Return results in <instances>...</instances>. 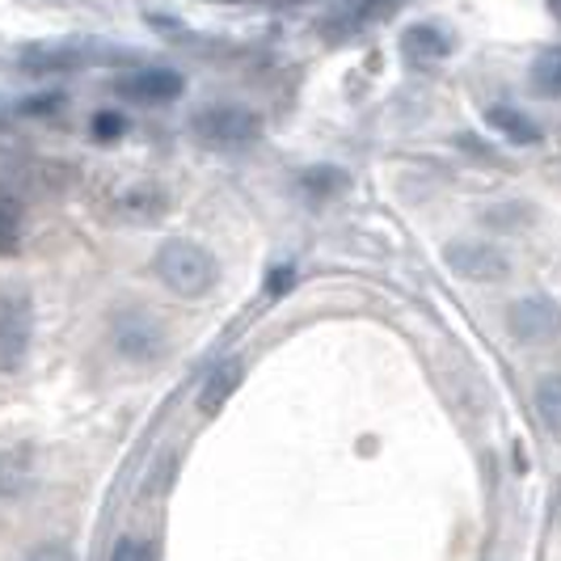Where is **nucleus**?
<instances>
[{
	"label": "nucleus",
	"instance_id": "obj_1",
	"mask_svg": "<svg viewBox=\"0 0 561 561\" xmlns=\"http://www.w3.org/2000/svg\"><path fill=\"white\" fill-rule=\"evenodd\" d=\"M156 279L165 283L169 291H178V296H203V291H212L219 279L216 271V258L203 250V246H194V241H165L160 250H156Z\"/></svg>",
	"mask_w": 561,
	"mask_h": 561
},
{
	"label": "nucleus",
	"instance_id": "obj_2",
	"mask_svg": "<svg viewBox=\"0 0 561 561\" xmlns=\"http://www.w3.org/2000/svg\"><path fill=\"white\" fill-rule=\"evenodd\" d=\"M258 131H262V119L246 106H207L194 115V135L207 148H246L258 140Z\"/></svg>",
	"mask_w": 561,
	"mask_h": 561
},
{
	"label": "nucleus",
	"instance_id": "obj_3",
	"mask_svg": "<svg viewBox=\"0 0 561 561\" xmlns=\"http://www.w3.org/2000/svg\"><path fill=\"white\" fill-rule=\"evenodd\" d=\"M34 338V309L26 291H4L0 296V368L17 372L31 355Z\"/></svg>",
	"mask_w": 561,
	"mask_h": 561
},
{
	"label": "nucleus",
	"instance_id": "obj_4",
	"mask_svg": "<svg viewBox=\"0 0 561 561\" xmlns=\"http://www.w3.org/2000/svg\"><path fill=\"white\" fill-rule=\"evenodd\" d=\"M506 325L520 343L545 346L561 338V305L549 296H520L511 309H506Z\"/></svg>",
	"mask_w": 561,
	"mask_h": 561
},
{
	"label": "nucleus",
	"instance_id": "obj_5",
	"mask_svg": "<svg viewBox=\"0 0 561 561\" xmlns=\"http://www.w3.org/2000/svg\"><path fill=\"white\" fill-rule=\"evenodd\" d=\"M115 350L131 363H156L165 355V330L148 312H123L115 321Z\"/></svg>",
	"mask_w": 561,
	"mask_h": 561
},
{
	"label": "nucleus",
	"instance_id": "obj_6",
	"mask_svg": "<svg viewBox=\"0 0 561 561\" xmlns=\"http://www.w3.org/2000/svg\"><path fill=\"white\" fill-rule=\"evenodd\" d=\"M443 258L456 275H465L473 283H502L511 275V258L499 246H486V241H452Z\"/></svg>",
	"mask_w": 561,
	"mask_h": 561
},
{
	"label": "nucleus",
	"instance_id": "obj_7",
	"mask_svg": "<svg viewBox=\"0 0 561 561\" xmlns=\"http://www.w3.org/2000/svg\"><path fill=\"white\" fill-rule=\"evenodd\" d=\"M115 216L123 224H156L169 216V190L156 182H131L115 194Z\"/></svg>",
	"mask_w": 561,
	"mask_h": 561
},
{
	"label": "nucleus",
	"instance_id": "obj_8",
	"mask_svg": "<svg viewBox=\"0 0 561 561\" xmlns=\"http://www.w3.org/2000/svg\"><path fill=\"white\" fill-rule=\"evenodd\" d=\"M187 81L169 68H144V72H131L119 81V94L131 97V102H144V106H160V102H174L182 97Z\"/></svg>",
	"mask_w": 561,
	"mask_h": 561
},
{
	"label": "nucleus",
	"instance_id": "obj_9",
	"mask_svg": "<svg viewBox=\"0 0 561 561\" xmlns=\"http://www.w3.org/2000/svg\"><path fill=\"white\" fill-rule=\"evenodd\" d=\"M241 375H246L241 359H224L216 372L207 375V384H203V393H199V409H203L207 418L219 414V409L228 406V397L241 389Z\"/></svg>",
	"mask_w": 561,
	"mask_h": 561
},
{
	"label": "nucleus",
	"instance_id": "obj_10",
	"mask_svg": "<svg viewBox=\"0 0 561 561\" xmlns=\"http://www.w3.org/2000/svg\"><path fill=\"white\" fill-rule=\"evenodd\" d=\"M34 465L22 447L13 452H0V499H22L31 490Z\"/></svg>",
	"mask_w": 561,
	"mask_h": 561
},
{
	"label": "nucleus",
	"instance_id": "obj_11",
	"mask_svg": "<svg viewBox=\"0 0 561 561\" xmlns=\"http://www.w3.org/2000/svg\"><path fill=\"white\" fill-rule=\"evenodd\" d=\"M532 406H536V418L540 427L553 439H561V375H545L532 393Z\"/></svg>",
	"mask_w": 561,
	"mask_h": 561
},
{
	"label": "nucleus",
	"instance_id": "obj_12",
	"mask_svg": "<svg viewBox=\"0 0 561 561\" xmlns=\"http://www.w3.org/2000/svg\"><path fill=\"white\" fill-rule=\"evenodd\" d=\"M350 187V178H346L343 169H334V165H317V169H305L300 174V190H305V199H334V194H343Z\"/></svg>",
	"mask_w": 561,
	"mask_h": 561
},
{
	"label": "nucleus",
	"instance_id": "obj_13",
	"mask_svg": "<svg viewBox=\"0 0 561 561\" xmlns=\"http://www.w3.org/2000/svg\"><path fill=\"white\" fill-rule=\"evenodd\" d=\"M490 123L499 127L506 140H515V144H540V127L532 123L528 115L511 110V106H494L490 110Z\"/></svg>",
	"mask_w": 561,
	"mask_h": 561
},
{
	"label": "nucleus",
	"instance_id": "obj_14",
	"mask_svg": "<svg viewBox=\"0 0 561 561\" xmlns=\"http://www.w3.org/2000/svg\"><path fill=\"white\" fill-rule=\"evenodd\" d=\"M22 250V212L13 199H0V258H13Z\"/></svg>",
	"mask_w": 561,
	"mask_h": 561
},
{
	"label": "nucleus",
	"instance_id": "obj_15",
	"mask_svg": "<svg viewBox=\"0 0 561 561\" xmlns=\"http://www.w3.org/2000/svg\"><path fill=\"white\" fill-rule=\"evenodd\" d=\"M406 51L409 56H422V60H443L447 56V38L435 26H414L406 34Z\"/></svg>",
	"mask_w": 561,
	"mask_h": 561
},
{
	"label": "nucleus",
	"instance_id": "obj_16",
	"mask_svg": "<svg viewBox=\"0 0 561 561\" xmlns=\"http://www.w3.org/2000/svg\"><path fill=\"white\" fill-rule=\"evenodd\" d=\"M532 85H536V94L561 97V51H549L532 63Z\"/></svg>",
	"mask_w": 561,
	"mask_h": 561
},
{
	"label": "nucleus",
	"instance_id": "obj_17",
	"mask_svg": "<svg viewBox=\"0 0 561 561\" xmlns=\"http://www.w3.org/2000/svg\"><path fill=\"white\" fill-rule=\"evenodd\" d=\"M110 561H153V549H148L144 540H135V536H123V540L115 545Z\"/></svg>",
	"mask_w": 561,
	"mask_h": 561
},
{
	"label": "nucleus",
	"instance_id": "obj_18",
	"mask_svg": "<svg viewBox=\"0 0 561 561\" xmlns=\"http://www.w3.org/2000/svg\"><path fill=\"white\" fill-rule=\"evenodd\" d=\"M127 131L123 115H97L94 119V140H102V144H110V140H119Z\"/></svg>",
	"mask_w": 561,
	"mask_h": 561
},
{
	"label": "nucleus",
	"instance_id": "obj_19",
	"mask_svg": "<svg viewBox=\"0 0 561 561\" xmlns=\"http://www.w3.org/2000/svg\"><path fill=\"white\" fill-rule=\"evenodd\" d=\"M26 561H72V549H63V545H38V549H31Z\"/></svg>",
	"mask_w": 561,
	"mask_h": 561
},
{
	"label": "nucleus",
	"instance_id": "obj_20",
	"mask_svg": "<svg viewBox=\"0 0 561 561\" xmlns=\"http://www.w3.org/2000/svg\"><path fill=\"white\" fill-rule=\"evenodd\" d=\"M287 283H291V271H275L266 287H271V296H279V287H287Z\"/></svg>",
	"mask_w": 561,
	"mask_h": 561
},
{
	"label": "nucleus",
	"instance_id": "obj_21",
	"mask_svg": "<svg viewBox=\"0 0 561 561\" xmlns=\"http://www.w3.org/2000/svg\"><path fill=\"white\" fill-rule=\"evenodd\" d=\"M549 4H553V9H558V17H561V0H549Z\"/></svg>",
	"mask_w": 561,
	"mask_h": 561
}]
</instances>
